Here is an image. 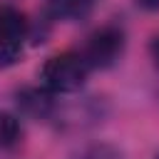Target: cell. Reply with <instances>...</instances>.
I'll use <instances>...</instances> for the list:
<instances>
[{
	"label": "cell",
	"mask_w": 159,
	"mask_h": 159,
	"mask_svg": "<svg viewBox=\"0 0 159 159\" xmlns=\"http://www.w3.org/2000/svg\"><path fill=\"white\" fill-rule=\"evenodd\" d=\"M87 75L89 67L82 60V55L67 50L45 60V65L40 67V84L50 94H70L84 84Z\"/></svg>",
	"instance_id": "cell-1"
},
{
	"label": "cell",
	"mask_w": 159,
	"mask_h": 159,
	"mask_svg": "<svg viewBox=\"0 0 159 159\" xmlns=\"http://www.w3.org/2000/svg\"><path fill=\"white\" fill-rule=\"evenodd\" d=\"M122 52H124V32H122V27L102 25L87 37V42H84L80 55H82V60L87 62L89 70H107L122 57Z\"/></svg>",
	"instance_id": "cell-2"
},
{
	"label": "cell",
	"mask_w": 159,
	"mask_h": 159,
	"mask_svg": "<svg viewBox=\"0 0 159 159\" xmlns=\"http://www.w3.org/2000/svg\"><path fill=\"white\" fill-rule=\"evenodd\" d=\"M27 37V20L25 15L12 5H0V40L20 45Z\"/></svg>",
	"instance_id": "cell-3"
},
{
	"label": "cell",
	"mask_w": 159,
	"mask_h": 159,
	"mask_svg": "<svg viewBox=\"0 0 159 159\" xmlns=\"http://www.w3.org/2000/svg\"><path fill=\"white\" fill-rule=\"evenodd\" d=\"M17 104L22 107L25 114L35 119H47L55 112V99L47 89H22L17 94Z\"/></svg>",
	"instance_id": "cell-4"
},
{
	"label": "cell",
	"mask_w": 159,
	"mask_h": 159,
	"mask_svg": "<svg viewBox=\"0 0 159 159\" xmlns=\"http://www.w3.org/2000/svg\"><path fill=\"white\" fill-rule=\"evenodd\" d=\"M97 0H47V10L52 17L57 20H67V22H77L92 15Z\"/></svg>",
	"instance_id": "cell-5"
},
{
	"label": "cell",
	"mask_w": 159,
	"mask_h": 159,
	"mask_svg": "<svg viewBox=\"0 0 159 159\" xmlns=\"http://www.w3.org/2000/svg\"><path fill=\"white\" fill-rule=\"evenodd\" d=\"M22 137V127H20V119L10 112H0V147L2 149H10L20 142Z\"/></svg>",
	"instance_id": "cell-6"
},
{
	"label": "cell",
	"mask_w": 159,
	"mask_h": 159,
	"mask_svg": "<svg viewBox=\"0 0 159 159\" xmlns=\"http://www.w3.org/2000/svg\"><path fill=\"white\" fill-rule=\"evenodd\" d=\"M72 159H124V152L119 147H114V144L94 142V144L82 147L77 154H72Z\"/></svg>",
	"instance_id": "cell-7"
},
{
	"label": "cell",
	"mask_w": 159,
	"mask_h": 159,
	"mask_svg": "<svg viewBox=\"0 0 159 159\" xmlns=\"http://www.w3.org/2000/svg\"><path fill=\"white\" fill-rule=\"evenodd\" d=\"M20 55H22V47H20V45H12V42L0 40V70L15 65V62L20 60Z\"/></svg>",
	"instance_id": "cell-8"
},
{
	"label": "cell",
	"mask_w": 159,
	"mask_h": 159,
	"mask_svg": "<svg viewBox=\"0 0 159 159\" xmlns=\"http://www.w3.org/2000/svg\"><path fill=\"white\" fill-rule=\"evenodd\" d=\"M149 55H152V60H154V67L159 70V35L152 40V45H149Z\"/></svg>",
	"instance_id": "cell-9"
},
{
	"label": "cell",
	"mask_w": 159,
	"mask_h": 159,
	"mask_svg": "<svg viewBox=\"0 0 159 159\" xmlns=\"http://www.w3.org/2000/svg\"><path fill=\"white\" fill-rule=\"evenodd\" d=\"M137 5L144 10H159V0H137Z\"/></svg>",
	"instance_id": "cell-10"
},
{
	"label": "cell",
	"mask_w": 159,
	"mask_h": 159,
	"mask_svg": "<svg viewBox=\"0 0 159 159\" xmlns=\"http://www.w3.org/2000/svg\"><path fill=\"white\" fill-rule=\"evenodd\" d=\"M157 159H159V157H157Z\"/></svg>",
	"instance_id": "cell-11"
}]
</instances>
